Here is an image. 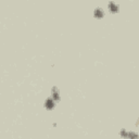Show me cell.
<instances>
[{
	"instance_id": "277c9868",
	"label": "cell",
	"mask_w": 139,
	"mask_h": 139,
	"mask_svg": "<svg viewBox=\"0 0 139 139\" xmlns=\"http://www.w3.org/2000/svg\"><path fill=\"white\" fill-rule=\"evenodd\" d=\"M95 16L96 17H102L103 16V11L101 8H97L95 10Z\"/></svg>"
},
{
	"instance_id": "7a4b0ae2",
	"label": "cell",
	"mask_w": 139,
	"mask_h": 139,
	"mask_svg": "<svg viewBox=\"0 0 139 139\" xmlns=\"http://www.w3.org/2000/svg\"><path fill=\"white\" fill-rule=\"evenodd\" d=\"M51 92H52V99H54V100H59V90H58V88L57 87H53L52 88V90H51Z\"/></svg>"
},
{
	"instance_id": "3957f363",
	"label": "cell",
	"mask_w": 139,
	"mask_h": 139,
	"mask_svg": "<svg viewBox=\"0 0 139 139\" xmlns=\"http://www.w3.org/2000/svg\"><path fill=\"white\" fill-rule=\"evenodd\" d=\"M109 8H110V10L112 11V12H116L118 10V6L115 2H113V1L109 2Z\"/></svg>"
},
{
	"instance_id": "5b68a950",
	"label": "cell",
	"mask_w": 139,
	"mask_h": 139,
	"mask_svg": "<svg viewBox=\"0 0 139 139\" xmlns=\"http://www.w3.org/2000/svg\"><path fill=\"white\" fill-rule=\"evenodd\" d=\"M128 137L131 138V139H137V134H135V133H131L128 135Z\"/></svg>"
},
{
	"instance_id": "6da1fadb",
	"label": "cell",
	"mask_w": 139,
	"mask_h": 139,
	"mask_svg": "<svg viewBox=\"0 0 139 139\" xmlns=\"http://www.w3.org/2000/svg\"><path fill=\"white\" fill-rule=\"evenodd\" d=\"M46 108H47L48 110H51L54 108V101L52 98H48L47 100H46Z\"/></svg>"
}]
</instances>
